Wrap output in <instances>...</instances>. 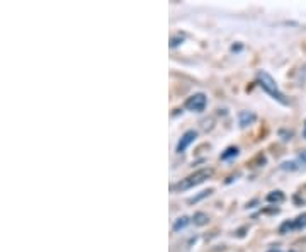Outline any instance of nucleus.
<instances>
[{
    "mask_svg": "<svg viewBox=\"0 0 306 252\" xmlns=\"http://www.w3.org/2000/svg\"><path fill=\"white\" fill-rule=\"evenodd\" d=\"M257 80H259V84H260V87L264 89V91L267 92V94H270L272 96L276 101H279L281 104H288V99L284 97V94L279 91V87L276 85V82H274V78L270 77L267 72H259L257 74Z\"/></svg>",
    "mask_w": 306,
    "mask_h": 252,
    "instance_id": "obj_1",
    "label": "nucleus"
},
{
    "mask_svg": "<svg viewBox=\"0 0 306 252\" xmlns=\"http://www.w3.org/2000/svg\"><path fill=\"white\" fill-rule=\"evenodd\" d=\"M211 175V171L209 169H201V171H196L194 174L187 175L185 179H182L180 182H179L177 186H175V189L177 191H185V189H191L194 188V186L201 184L202 181H206V179Z\"/></svg>",
    "mask_w": 306,
    "mask_h": 252,
    "instance_id": "obj_2",
    "label": "nucleus"
},
{
    "mask_svg": "<svg viewBox=\"0 0 306 252\" xmlns=\"http://www.w3.org/2000/svg\"><path fill=\"white\" fill-rule=\"evenodd\" d=\"M185 108L192 113H201L206 108V96L204 94H194L192 97L187 99L185 102Z\"/></svg>",
    "mask_w": 306,
    "mask_h": 252,
    "instance_id": "obj_3",
    "label": "nucleus"
},
{
    "mask_svg": "<svg viewBox=\"0 0 306 252\" xmlns=\"http://www.w3.org/2000/svg\"><path fill=\"white\" fill-rule=\"evenodd\" d=\"M196 136H198V133H196L194 130H189V131H185L184 135H182V138H180V141L177 143V152L180 154V152H184L185 148L189 147V145L192 143V141L196 140Z\"/></svg>",
    "mask_w": 306,
    "mask_h": 252,
    "instance_id": "obj_4",
    "label": "nucleus"
},
{
    "mask_svg": "<svg viewBox=\"0 0 306 252\" xmlns=\"http://www.w3.org/2000/svg\"><path fill=\"white\" fill-rule=\"evenodd\" d=\"M253 121H255V115H253V113H249V111L240 113V126H247Z\"/></svg>",
    "mask_w": 306,
    "mask_h": 252,
    "instance_id": "obj_5",
    "label": "nucleus"
},
{
    "mask_svg": "<svg viewBox=\"0 0 306 252\" xmlns=\"http://www.w3.org/2000/svg\"><path fill=\"white\" fill-rule=\"evenodd\" d=\"M187 223H189L187 216H182V218H179L177 222L174 223V232H179V230H182L184 227H187Z\"/></svg>",
    "mask_w": 306,
    "mask_h": 252,
    "instance_id": "obj_6",
    "label": "nucleus"
},
{
    "mask_svg": "<svg viewBox=\"0 0 306 252\" xmlns=\"http://www.w3.org/2000/svg\"><path fill=\"white\" fill-rule=\"evenodd\" d=\"M238 155V148H235V147H230L228 150L225 152V154H221V158L223 160H228V158H232V157H236Z\"/></svg>",
    "mask_w": 306,
    "mask_h": 252,
    "instance_id": "obj_7",
    "label": "nucleus"
},
{
    "mask_svg": "<svg viewBox=\"0 0 306 252\" xmlns=\"http://www.w3.org/2000/svg\"><path fill=\"white\" fill-rule=\"evenodd\" d=\"M284 199V194L281 191H274V193H270L269 196H267V201H283Z\"/></svg>",
    "mask_w": 306,
    "mask_h": 252,
    "instance_id": "obj_8",
    "label": "nucleus"
},
{
    "mask_svg": "<svg viewBox=\"0 0 306 252\" xmlns=\"http://www.w3.org/2000/svg\"><path fill=\"white\" fill-rule=\"evenodd\" d=\"M194 223L196 225H204V223H208V215H204V213H196Z\"/></svg>",
    "mask_w": 306,
    "mask_h": 252,
    "instance_id": "obj_9",
    "label": "nucleus"
},
{
    "mask_svg": "<svg viewBox=\"0 0 306 252\" xmlns=\"http://www.w3.org/2000/svg\"><path fill=\"white\" fill-rule=\"evenodd\" d=\"M209 193H211V191H204V193H202V194H199L198 198H191V199H189V203H196V201H199V199H201V198H204V196H208Z\"/></svg>",
    "mask_w": 306,
    "mask_h": 252,
    "instance_id": "obj_10",
    "label": "nucleus"
},
{
    "mask_svg": "<svg viewBox=\"0 0 306 252\" xmlns=\"http://www.w3.org/2000/svg\"><path fill=\"white\" fill-rule=\"evenodd\" d=\"M298 162H301V164H306V150L303 152V154L300 155V158H298Z\"/></svg>",
    "mask_w": 306,
    "mask_h": 252,
    "instance_id": "obj_11",
    "label": "nucleus"
},
{
    "mask_svg": "<svg viewBox=\"0 0 306 252\" xmlns=\"http://www.w3.org/2000/svg\"><path fill=\"white\" fill-rule=\"evenodd\" d=\"M179 41H182V39H179V38H174V39H172V43H170V46H177Z\"/></svg>",
    "mask_w": 306,
    "mask_h": 252,
    "instance_id": "obj_12",
    "label": "nucleus"
},
{
    "mask_svg": "<svg viewBox=\"0 0 306 252\" xmlns=\"http://www.w3.org/2000/svg\"><path fill=\"white\" fill-rule=\"evenodd\" d=\"M303 135H305V138H306V121H305V128H303Z\"/></svg>",
    "mask_w": 306,
    "mask_h": 252,
    "instance_id": "obj_13",
    "label": "nucleus"
},
{
    "mask_svg": "<svg viewBox=\"0 0 306 252\" xmlns=\"http://www.w3.org/2000/svg\"><path fill=\"white\" fill-rule=\"evenodd\" d=\"M269 252H279V251H269Z\"/></svg>",
    "mask_w": 306,
    "mask_h": 252,
    "instance_id": "obj_14",
    "label": "nucleus"
}]
</instances>
